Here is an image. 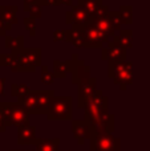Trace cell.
Segmentation results:
<instances>
[{"instance_id": "21", "label": "cell", "mask_w": 150, "mask_h": 151, "mask_svg": "<svg viewBox=\"0 0 150 151\" xmlns=\"http://www.w3.org/2000/svg\"><path fill=\"white\" fill-rule=\"evenodd\" d=\"M23 42H24V37L19 36V37H5V47L8 49L12 50V53H19L23 49Z\"/></svg>"}, {"instance_id": "31", "label": "cell", "mask_w": 150, "mask_h": 151, "mask_svg": "<svg viewBox=\"0 0 150 151\" xmlns=\"http://www.w3.org/2000/svg\"><path fill=\"white\" fill-rule=\"evenodd\" d=\"M53 37H55V41H60V40H64V39H66V32H64V31H57V32H55Z\"/></svg>"}, {"instance_id": "32", "label": "cell", "mask_w": 150, "mask_h": 151, "mask_svg": "<svg viewBox=\"0 0 150 151\" xmlns=\"http://www.w3.org/2000/svg\"><path fill=\"white\" fill-rule=\"evenodd\" d=\"M4 82H5V80L3 77H0V97L4 94Z\"/></svg>"}, {"instance_id": "16", "label": "cell", "mask_w": 150, "mask_h": 151, "mask_svg": "<svg viewBox=\"0 0 150 151\" xmlns=\"http://www.w3.org/2000/svg\"><path fill=\"white\" fill-rule=\"evenodd\" d=\"M66 40L71 41L74 47L77 48H82L85 47L84 42V32H82V27L81 25H73V29L66 32Z\"/></svg>"}, {"instance_id": "12", "label": "cell", "mask_w": 150, "mask_h": 151, "mask_svg": "<svg viewBox=\"0 0 150 151\" xmlns=\"http://www.w3.org/2000/svg\"><path fill=\"white\" fill-rule=\"evenodd\" d=\"M72 133L79 145H84L85 141H90L92 138V130L85 121H73Z\"/></svg>"}, {"instance_id": "4", "label": "cell", "mask_w": 150, "mask_h": 151, "mask_svg": "<svg viewBox=\"0 0 150 151\" xmlns=\"http://www.w3.org/2000/svg\"><path fill=\"white\" fill-rule=\"evenodd\" d=\"M72 97H53L50 99L49 111L47 118L49 121H68L72 119Z\"/></svg>"}, {"instance_id": "6", "label": "cell", "mask_w": 150, "mask_h": 151, "mask_svg": "<svg viewBox=\"0 0 150 151\" xmlns=\"http://www.w3.org/2000/svg\"><path fill=\"white\" fill-rule=\"evenodd\" d=\"M89 142L92 151H121V142L112 133H93Z\"/></svg>"}, {"instance_id": "29", "label": "cell", "mask_w": 150, "mask_h": 151, "mask_svg": "<svg viewBox=\"0 0 150 151\" xmlns=\"http://www.w3.org/2000/svg\"><path fill=\"white\" fill-rule=\"evenodd\" d=\"M7 130V121H5V115L3 110L0 109V133H4Z\"/></svg>"}, {"instance_id": "34", "label": "cell", "mask_w": 150, "mask_h": 151, "mask_svg": "<svg viewBox=\"0 0 150 151\" xmlns=\"http://www.w3.org/2000/svg\"><path fill=\"white\" fill-rule=\"evenodd\" d=\"M8 151H31V150H8Z\"/></svg>"}, {"instance_id": "33", "label": "cell", "mask_w": 150, "mask_h": 151, "mask_svg": "<svg viewBox=\"0 0 150 151\" xmlns=\"http://www.w3.org/2000/svg\"><path fill=\"white\" fill-rule=\"evenodd\" d=\"M63 3H65V4H68V5H71L72 4V0H61Z\"/></svg>"}, {"instance_id": "5", "label": "cell", "mask_w": 150, "mask_h": 151, "mask_svg": "<svg viewBox=\"0 0 150 151\" xmlns=\"http://www.w3.org/2000/svg\"><path fill=\"white\" fill-rule=\"evenodd\" d=\"M108 70L109 77L113 78L114 83L120 85L121 89H125L132 83V64L128 63L126 60L120 63H108Z\"/></svg>"}, {"instance_id": "11", "label": "cell", "mask_w": 150, "mask_h": 151, "mask_svg": "<svg viewBox=\"0 0 150 151\" xmlns=\"http://www.w3.org/2000/svg\"><path fill=\"white\" fill-rule=\"evenodd\" d=\"M90 21V15L84 7L81 5H76L72 8V11H69L66 13V23L73 25H81L84 27L85 24H88Z\"/></svg>"}, {"instance_id": "10", "label": "cell", "mask_w": 150, "mask_h": 151, "mask_svg": "<svg viewBox=\"0 0 150 151\" xmlns=\"http://www.w3.org/2000/svg\"><path fill=\"white\" fill-rule=\"evenodd\" d=\"M125 48L116 40L108 41V45L102 52V58L108 60V63H120L125 61Z\"/></svg>"}, {"instance_id": "14", "label": "cell", "mask_w": 150, "mask_h": 151, "mask_svg": "<svg viewBox=\"0 0 150 151\" xmlns=\"http://www.w3.org/2000/svg\"><path fill=\"white\" fill-rule=\"evenodd\" d=\"M36 127L35 126L24 125L17 130V143L19 145H32L36 143Z\"/></svg>"}, {"instance_id": "20", "label": "cell", "mask_w": 150, "mask_h": 151, "mask_svg": "<svg viewBox=\"0 0 150 151\" xmlns=\"http://www.w3.org/2000/svg\"><path fill=\"white\" fill-rule=\"evenodd\" d=\"M79 5L84 7L85 9L89 12L90 19H92L93 16L96 15V12H97V11L102 7V1H101V0H80Z\"/></svg>"}, {"instance_id": "35", "label": "cell", "mask_w": 150, "mask_h": 151, "mask_svg": "<svg viewBox=\"0 0 150 151\" xmlns=\"http://www.w3.org/2000/svg\"><path fill=\"white\" fill-rule=\"evenodd\" d=\"M58 151H71V150H58Z\"/></svg>"}, {"instance_id": "26", "label": "cell", "mask_w": 150, "mask_h": 151, "mask_svg": "<svg viewBox=\"0 0 150 151\" xmlns=\"http://www.w3.org/2000/svg\"><path fill=\"white\" fill-rule=\"evenodd\" d=\"M41 81L44 83H47V85H49V83L53 82V80H55V73H52V72H49V69H48V66H43L41 68Z\"/></svg>"}, {"instance_id": "23", "label": "cell", "mask_w": 150, "mask_h": 151, "mask_svg": "<svg viewBox=\"0 0 150 151\" xmlns=\"http://www.w3.org/2000/svg\"><path fill=\"white\" fill-rule=\"evenodd\" d=\"M116 41H118L120 44L122 45L124 48L126 47H132V42H133V37H132V31H122L120 33L118 37H114Z\"/></svg>"}, {"instance_id": "30", "label": "cell", "mask_w": 150, "mask_h": 151, "mask_svg": "<svg viewBox=\"0 0 150 151\" xmlns=\"http://www.w3.org/2000/svg\"><path fill=\"white\" fill-rule=\"evenodd\" d=\"M9 28H11V25L5 23V21L1 19V16H0V36H4L5 32H7Z\"/></svg>"}, {"instance_id": "2", "label": "cell", "mask_w": 150, "mask_h": 151, "mask_svg": "<svg viewBox=\"0 0 150 151\" xmlns=\"http://www.w3.org/2000/svg\"><path fill=\"white\" fill-rule=\"evenodd\" d=\"M85 111V122L92 123L100 118L105 117L108 113V98L104 96L102 91L96 90V93L88 99V102L84 106Z\"/></svg>"}, {"instance_id": "1", "label": "cell", "mask_w": 150, "mask_h": 151, "mask_svg": "<svg viewBox=\"0 0 150 151\" xmlns=\"http://www.w3.org/2000/svg\"><path fill=\"white\" fill-rule=\"evenodd\" d=\"M52 90H33L25 97L19 99L21 105L28 109L31 114H48L50 106V99L55 97Z\"/></svg>"}, {"instance_id": "9", "label": "cell", "mask_w": 150, "mask_h": 151, "mask_svg": "<svg viewBox=\"0 0 150 151\" xmlns=\"http://www.w3.org/2000/svg\"><path fill=\"white\" fill-rule=\"evenodd\" d=\"M82 32H84V42L85 47L89 48H101V45L105 41H108V36L102 33L98 28H96L92 23H88L82 27Z\"/></svg>"}, {"instance_id": "28", "label": "cell", "mask_w": 150, "mask_h": 151, "mask_svg": "<svg viewBox=\"0 0 150 151\" xmlns=\"http://www.w3.org/2000/svg\"><path fill=\"white\" fill-rule=\"evenodd\" d=\"M24 25H25V28L29 31V33L31 35H35L36 33V23H35V19L33 17H25L24 19Z\"/></svg>"}, {"instance_id": "18", "label": "cell", "mask_w": 150, "mask_h": 151, "mask_svg": "<svg viewBox=\"0 0 150 151\" xmlns=\"http://www.w3.org/2000/svg\"><path fill=\"white\" fill-rule=\"evenodd\" d=\"M16 12H17V7H15V5H1L0 7V16L9 25L17 23Z\"/></svg>"}, {"instance_id": "17", "label": "cell", "mask_w": 150, "mask_h": 151, "mask_svg": "<svg viewBox=\"0 0 150 151\" xmlns=\"http://www.w3.org/2000/svg\"><path fill=\"white\" fill-rule=\"evenodd\" d=\"M58 145H60V139L53 138L37 139L35 146H36V151H58Z\"/></svg>"}, {"instance_id": "27", "label": "cell", "mask_w": 150, "mask_h": 151, "mask_svg": "<svg viewBox=\"0 0 150 151\" xmlns=\"http://www.w3.org/2000/svg\"><path fill=\"white\" fill-rule=\"evenodd\" d=\"M24 9L25 11H29L31 13V17L36 19V17H40L41 16V8H40L39 4H35V5H24Z\"/></svg>"}, {"instance_id": "3", "label": "cell", "mask_w": 150, "mask_h": 151, "mask_svg": "<svg viewBox=\"0 0 150 151\" xmlns=\"http://www.w3.org/2000/svg\"><path fill=\"white\" fill-rule=\"evenodd\" d=\"M0 109L3 110V113L5 115L7 126L12 125L19 129L21 126L29 123V115H31V113L20 102H17V104L4 102V104H0Z\"/></svg>"}, {"instance_id": "24", "label": "cell", "mask_w": 150, "mask_h": 151, "mask_svg": "<svg viewBox=\"0 0 150 151\" xmlns=\"http://www.w3.org/2000/svg\"><path fill=\"white\" fill-rule=\"evenodd\" d=\"M69 66H71V64H69V61H66V63H64V61H55V77H65V73L69 70Z\"/></svg>"}, {"instance_id": "15", "label": "cell", "mask_w": 150, "mask_h": 151, "mask_svg": "<svg viewBox=\"0 0 150 151\" xmlns=\"http://www.w3.org/2000/svg\"><path fill=\"white\" fill-rule=\"evenodd\" d=\"M89 70H90L89 66H87L82 61H77L76 68L72 70V73H73V83L80 85V83H82V82L89 80L90 78Z\"/></svg>"}, {"instance_id": "22", "label": "cell", "mask_w": 150, "mask_h": 151, "mask_svg": "<svg viewBox=\"0 0 150 151\" xmlns=\"http://www.w3.org/2000/svg\"><path fill=\"white\" fill-rule=\"evenodd\" d=\"M29 93H31L29 88L27 85H24V83H13L12 85V96L17 97L19 99L25 97L27 94H29Z\"/></svg>"}, {"instance_id": "19", "label": "cell", "mask_w": 150, "mask_h": 151, "mask_svg": "<svg viewBox=\"0 0 150 151\" xmlns=\"http://www.w3.org/2000/svg\"><path fill=\"white\" fill-rule=\"evenodd\" d=\"M0 65L9 66L13 72H19L17 56H16V53H3V55H0Z\"/></svg>"}, {"instance_id": "7", "label": "cell", "mask_w": 150, "mask_h": 151, "mask_svg": "<svg viewBox=\"0 0 150 151\" xmlns=\"http://www.w3.org/2000/svg\"><path fill=\"white\" fill-rule=\"evenodd\" d=\"M90 23L98 28L108 39L110 37H116V31L120 28L121 21H120V16L117 12H109L104 17H93L90 19Z\"/></svg>"}, {"instance_id": "8", "label": "cell", "mask_w": 150, "mask_h": 151, "mask_svg": "<svg viewBox=\"0 0 150 151\" xmlns=\"http://www.w3.org/2000/svg\"><path fill=\"white\" fill-rule=\"evenodd\" d=\"M17 56V65L19 72H33L36 66L40 65L41 60V52L40 49H21Z\"/></svg>"}, {"instance_id": "25", "label": "cell", "mask_w": 150, "mask_h": 151, "mask_svg": "<svg viewBox=\"0 0 150 151\" xmlns=\"http://www.w3.org/2000/svg\"><path fill=\"white\" fill-rule=\"evenodd\" d=\"M118 16H120V21L121 23L130 24L132 23V9H130V7H121Z\"/></svg>"}, {"instance_id": "13", "label": "cell", "mask_w": 150, "mask_h": 151, "mask_svg": "<svg viewBox=\"0 0 150 151\" xmlns=\"http://www.w3.org/2000/svg\"><path fill=\"white\" fill-rule=\"evenodd\" d=\"M96 78H89L79 85V107L84 109L88 99L96 93Z\"/></svg>"}]
</instances>
